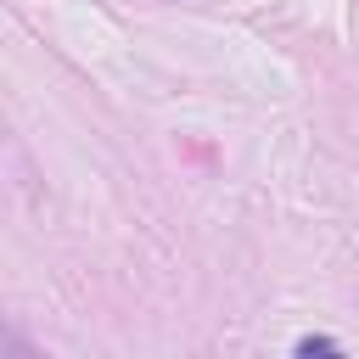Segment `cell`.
Wrapping results in <instances>:
<instances>
[{
	"label": "cell",
	"instance_id": "cell-1",
	"mask_svg": "<svg viewBox=\"0 0 359 359\" xmlns=\"http://www.w3.org/2000/svg\"><path fill=\"white\" fill-rule=\"evenodd\" d=\"M292 353H342V342H337V337H297Z\"/></svg>",
	"mask_w": 359,
	"mask_h": 359
}]
</instances>
